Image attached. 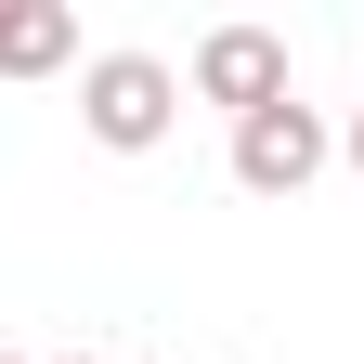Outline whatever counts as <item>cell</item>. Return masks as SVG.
Here are the masks:
<instances>
[{
	"instance_id": "cell-1",
	"label": "cell",
	"mask_w": 364,
	"mask_h": 364,
	"mask_svg": "<svg viewBox=\"0 0 364 364\" xmlns=\"http://www.w3.org/2000/svg\"><path fill=\"white\" fill-rule=\"evenodd\" d=\"M78 117H91L105 156H156L169 117H182V78H169L156 53H91V65H78Z\"/></svg>"
},
{
	"instance_id": "cell-2",
	"label": "cell",
	"mask_w": 364,
	"mask_h": 364,
	"mask_svg": "<svg viewBox=\"0 0 364 364\" xmlns=\"http://www.w3.org/2000/svg\"><path fill=\"white\" fill-rule=\"evenodd\" d=\"M326 156H338V144H326V117H312V105H260V117H235V182H247V196H299Z\"/></svg>"
},
{
	"instance_id": "cell-3",
	"label": "cell",
	"mask_w": 364,
	"mask_h": 364,
	"mask_svg": "<svg viewBox=\"0 0 364 364\" xmlns=\"http://www.w3.org/2000/svg\"><path fill=\"white\" fill-rule=\"evenodd\" d=\"M196 91L235 105V117L287 105V39H273V26H208V39H196Z\"/></svg>"
},
{
	"instance_id": "cell-4",
	"label": "cell",
	"mask_w": 364,
	"mask_h": 364,
	"mask_svg": "<svg viewBox=\"0 0 364 364\" xmlns=\"http://www.w3.org/2000/svg\"><path fill=\"white\" fill-rule=\"evenodd\" d=\"M78 65V14L65 0H0V78H53Z\"/></svg>"
},
{
	"instance_id": "cell-5",
	"label": "cell",
	"mask_w": 364,
	"mask_h": 364,
	"mask_svg": "<svg viewBox=\"0 0 364 364\" xmlns=\"http://www.w3.org/2000/svg\"><path fill=\"white\" fill-rule=\"evenodd\" d=\"M338 156H351V169H364V105H351V130H338Z\"/></svg>"
},
{
	"instance_id": "cell-6",
	"label": "cell",
	"mask_w": 364,
	"mask_h": 364,
	"mask_svg": "<svg viewBox=\"0 0 364 364\" xmlns=\"http://www.w3.org/2000/svg\"><path fill=\"white\" fill-rule=\"evenodd\" d=\"M78 364H105V351H78Z\"/></svg>"
},
{
	"instance_id": "cell-7",
	"label": "cell",
	"mask_w": 364,
	"mask_h": 364,
	"mask_svg": "<svg viewBox=\"0 0 364 364\" xmlns=\"http://www.w3.org/2000/svg\"><path fill=\"white\" fill-rule=\"evenodd\" d=\"M0 364H14V351H0Z\"/></svg>"
}]
</instances>
